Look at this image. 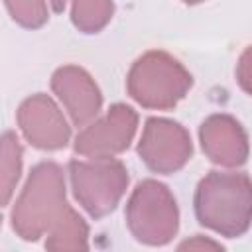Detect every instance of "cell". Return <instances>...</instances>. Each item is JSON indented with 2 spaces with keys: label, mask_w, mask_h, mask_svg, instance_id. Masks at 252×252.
<instances>
[{
  "label": "cell",
  "mask_w": 252,
  "mask_h": 252,
  "mask_svg": "<svg viewBox=\"0 0 252 252\" xmlns=\"http://www.w3.org/2000/svg\"><path fill=\"white\" fill-rule=\"evenodd\" d=\"M73 213L75 209L65 199V175L61 165L55 161H39L32 167L12 207L10 220L22 240L35 242L65 222Z\"/></svg>",
  "instance_id": "1"
},
{
  "label": "cell",
  "mask_w": 252,
  "mask_h": 252,
  "mask_svg": "<svg viewBox=\"0 0 252 252\" xmlns=\"http://www.w3.org/2000/svg\"><path fill=\"white\" fill-rule=\"evenodd\" d=\"M193 209L199 224L220 236H242L252 224V179L240 171H209L197 185Z\"/></svg>",
  "instance_id": "2"
},
{
  "label": "cell",
  "mask_w": 252,
  "mask_h": 252,
  "mask_svg": "<svg viewBox=\"0 0 252 252\" xmlns=\"http://www.w3.org/2000/svg\"><path fill=\"white\" fill-rule=\"evenodd\" d=\"M191 87V73L173 55L161 49L140 55L126 75L128 94L150 110H171L185 98Z\"/></svg>",
  "instance_id": "3"
},
{
  "label": "cell",
  "mask_w": 252,
  "mask_h": 252,
  "mask_svg": "<svg viewBox=\"0 0 252 252\" xmlns=\"http://www.w3.org/2000/svg\"><path fill=\"white\" fill-rule=\"evenodd\" d=\"M130 234L148 246H163L179 230V207L167 185L156 179L140 181L126 203Z\"/></svg>",
  "instance_id": "4"
},
{
  "label": "cell",
  "mask_w": 252,
  "mask_h": 252,
  "mask_svg": "<svg viewBox=\"0 0 252 252\" xmlns=\"http://www.w3.org/2000/svg\"><path fill=\"white\" fill-rule=\"evenodd\" d=\"M67 169L75 199L93 219L110 215L130 183L126 165L116 158L71 159Z\"/></svg>",
  "instance_id": "5"
},
{
  "label": "cell",
  "mask_w": 252,
  "mask_h": 252,
  "mask_svg": "<svg viewBox=\"0 0 252 252\" xmlns=\"http://www.w3.org/2000/svg\"><path fill=\"white\" fill-rule=\"evenodd\" d=\"M138 156L144 165L161 175H171L185 167L193 156L189 132L175 120L152 116L146 120L138 142Z\"/></svg>",
  "instance_id": "6"
},
{
  "label": "cell",
  "mask_w": 252,
  "mask_h": 252,
  "mask_svg": "<svg viewBox=\"0 0 252 252\" xmlns=\"http://www.w3.org/2000/svg\"><path fill=\"white\" fill-rule=\"evenodd\" d=\"M138 130V114L124 102L112 104L104 116L91 122L75 138V152L87 158H112L132 144Z\"/></svg>",
  "instance_id": "7"
},
{
  "label": "cell",
  "mask_w": 252,
  "mask_h": 252,
  "mask_svg": "<svg viewBox=\"0 0 252 252\" xmlns=\"http://www.w3.org/2000/svg\"><path fill=\"white\" fill-rule=\"evenodd\" d=\"M24 138L37 150H63L71 140V126L51 96L35 93L22 100L16 112Z\"/></svg>",
  "instance_id": "8"
},
{
  "label": "cell",
  "mask_w": 252,
  "mask_h": 252,
  "mask_svg": "<svg viewBox=\"0 0 252 252\" xmlns=\"http://www.w3.org/2000/svg\"><path fill=\"white\" fill-rule=\"evenodd\" d=\"M51 91L63 102L75 126H87L102 108V93L94 79L77 65H63L51 75Z\"/></svg>",
  "instance_id": "9"
},
{
  "label": "cell",
  "mask_w": 252,
  "mask_h": 252,
  "mask_svg": "<svg viewBox=\"0 0 252 252\" xmlns=\"http://www.w3.org/2000/svg\"><path fill=\"white\" fill-rule=\"evenodd\" d=\"M199 142L205 156L222 167L244 165L250 154L248 134L230 114H211L199 126Z\"/></svg>",
  "instance_id": "10"
},
{
  "label": "cell",
  "mask_w": 252,
  "mask_h": 252,
  "mask_svg": "<svg viewBox=\"0 0 252 252\" xmlns=\"http://www.w3.org/2000/svg\"><path fill=\"white\" fill-rule=\"evenodd\" d=\"M71 2V22L83 33L102 32L114 16L112 0H49L53 12L61 14Z\"/></svg>",
  "instance_id": "11"
},
{
  "label": "cell",
  "mask_w": 252,
  "mask_h": 252,
  "mask_svg": "<svg viewBox=\"0 0 252 252\" xmlns=\"http://www.w3.org/2000/svg\"><path fill=\"white\" fill-rule=\"evenodd\" d=\"M45 248L53 252L89 250V224L75 211L65 222L53 228L45 238Z\"/></svg>",
  "instance_id": "12"
},
{
  "label": "cell",
  "mask_w": 252,
  "mask_h": 252,
  "mask_svg": "<svg viewBox=\"0 0 252 252\" xmlns=\"http://www.w3.org/2000/svg\"><path fill=\"white\" fill-rule=\"evenodd\" d=\"M22 144L12 130L2 134V203L8 205L22 173Z\"/></svg>",
  "instance_id": "13"
},
{
  "label": "cell",
  "mask_w": 252,
  "mask_h": 252,
  "mask_svg": "<svg viewBox=\"0 0 252 252\" xmlns=\"http://www.w3.org/2000/svg\"><path fill=\"white\" fill-rule=\"evenodd\" d=\"M4 6L12 20L26 30H37L49 20L45 0H4Z\"/></svg>",
  "instance_id": "14"
},
{
  "label": "cell",
  "mask_w": 252,
  "mask_h": 252,
  "mask_svg": "<svg viewBox=\"0 0 252 252\" xmlns=\"http://www.w3.org/2000/svg\"><path fill=\"white\" fill-rule=\"evenodd\" d=\"M236 81L244 93L252 96V45H248L236 63Z\"/></svg>",
  "instance_id": "15"
},
{
  "label": "cell",
  "mask_w": 252,
  "mask_h": 252,
  "mask_svg": "<svg viewBox=\"0 0 252 252\" xmlns=\"http://www.w3.org/2000/svg\"><path fill=\"white\" fill-rule=\"evenodd\" d=\"M181 2H185V4H199V2H203V0H181Z\"/></svg>",
  "instance_id": "16"
}]
</instances>
